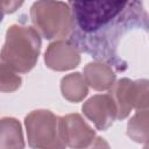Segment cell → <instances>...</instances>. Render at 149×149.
I'll return each instance as SVG.
<instances>
[{
    "instance_id": "cell-1",
    "label": "cell",
    "mask_w": 149,
    "mask_h": 149,
    "mask_svg": "<svg viewBox=\"0 0 149 149\" xmlns=\"http://www.w3.org/2000/svg\"><path fill=\"white\" fill-rule=\"evenodd\" d=\"M74 29L69 37L79 50L105 61L116 71L127 68L118 55L121 37L134 28L149 26V15L139 1H69Z\"/></svg>"
},
{
    "instance_id": "cell-2",
    "label": "cell",
    "mask_w": 149,
    "mask_h": 149,
    "mask_svg": "<svg viewBox=\"0 0 149 149\" xmlns=\"http://www.w3.org/2000/svg\"><path fill=\"white\" fill-rule=\"evenodd\" d=\"M40 49L41 40L34 28L13 24L6 33V41L1 51V64L19 72H28L34 68Z\"/></svg>"
},
{
    "instance_id": "cell-3",
    "label": "cell",
    "mask_w": 149,
    "mask_h": 149,
    "mask_svg": "<svg viewBox=\"0 0 149 149\" xmlns=\"http://www.w3.org/2000/svg\"><path fill=\"white\" fill-rule=\"evenodd\" d=\"M36 29L48 40L70 37L74 29V19L69 2L37 1L30 8Z\"/></svg>"
},
{
    "instance_id": "cell-4",
    "label": "cell",
    "mask_w": 149,
    "mask_h": 149,
    "mask_svg": "<svg viewBox=\"0 0 149 149\" xmlns=\"http://www.w3.org/2000/svg\"><path fill=\"white\" fill-rule=\"evenodd\" d=\"M28 143L34 149H65L62 119L50 111H34L26 116Z\"/></svg>"
},
{
    "instance_id": "cell-5",
    "label": "cell",
    "mask_w": 149,
    "mask_h": 149,
    "mask_svg": "<svg viewBox=\"0 0 149 149\" xmlns=\"http://www.w3.org/2000/svg\"><path fill=\"white\" fill-rule=\"evenodd\" d=\"M83 112L101 130L108 128L118 118V109L111 94L92 97L83 106Z\"/></svg>"
},
{
    "instance_id": "cell-6",
    "label": "cell",
    "mask_w": 149,
    "mask_h": 149,
    "mask_svg": "<svg viewBox=\"0 0 149 149\" xmlns=\"http://www.w3.org/2000/svg\"><path fill=\"white\" fill-rule=\"evenodd\" d=\"M62 129L64 141L66 146L71 148H85L94 137V132L78 114H71L62 118Z\"/></svg>"
},
{
    "instance_id": "cell-7",
    "label": "cell",
    "mask_w": 149,
    "mask_h": 149,
    "mask_svg": "<svg viewBox=\"0 0 149 149\" xmlns=\"http://www.w3.org/2000/svg\"><path fill=\"white\" fill-rule=\"evenodd\" d=\"M44 61L50 69L64 71L76 68L80 62V57L77 48L71 42H55L49 45Z\"/></svg>"
},
{
    "instance_id": "cell-8",
    "label": "cell",
    "mask_w": 149,
    "mask_h": 149,
    "mask_svg": "<svg viewBox=\"0 0 149 149\" xmlns=\"http://www.w3.org/2000/svg\"><path fill=\"white\" fill-rule=\"evenodd\" d=\"M84 77L87 83L95 90H108L113 86L115 74L112 68L102 63H90L84 69Z\"/></svg>"
},
{
    "instance_id": "cell-9",
    "label": "cell",
    "mask_w": 149,
    "mask_h": 149,
    "mask_svg": "<svg viewBox=\"0 0 149 149\" xmlns=\"http://www.w3.org/2000/svg\"><path fill=\"white\" fill-rule=\"evenodd\" d=\"M21 126L13 118L1 119V149H23Z\"/></svg>"
},
{
    "instance_id": "cell-10",
    "label": "cell",
    "mask_w": 149,
    "mask_h": 149,
    "mask_svg": "<svg viewBox=\"0 0 149 149\" xmlns=\"http://www.w3.org/2000/svg\"><path fill=\"white\" fill-rule=\"evenodd\" d=\"M127 134L134 141L149 143V109H139L128 121Z\"/></svg>"
},
{
    "instance_id": "cell-11",
    "label": "cell",
    "mask_w": 149,
    "mask_h": 149,
    "mask_svg": "<svg viewBox=\"0 0 149 149\" xmlns=\"http://www.w3.org/2000/svg\"><path fill=\"white\" fill-rule=\"evenodd\" d=\"M61 88L63 97L70 101H79L87 94V87L80 73H71L62 79Z\"/></svg>"
},
{
    "instance_id": "cell-12",
    "label": "cell",
    "mask_w": 149,
    "mask_h": 149,
    "mask_svg": "<svg viewBox=\"0 0 149 149\" xmlns=\"http://www.w3.org/2000/svg\"><path fill=\"white\" fill-rule=\"evenodd\" d=\"M20 77L12 72V69L1 64V91H14L20 86Z\"/></svg>"
},
{
    "instance_id": "cell-13",
    "label": "cell",
    "mask_w": 149,
    "mask_h": 149,
    "mask_svg": "<svg viewBox=\"0 0 149 149\" xmlns=\"http://www.w3.org/2000/svg\"><path fill=\"white\" fill-rule=\"evenodd\" d=\"M81 149H109V147H108L107 142L104 139L98 137L91 143L90 147H85V148H81Z\"/></svg>"
},
{
    "instance_id": "cell-14",
    "label": "cell",
    "mask_w": 149,
    "mask_h": 149,
    "mask_svg": "<svg viewBox=\"0 0 149 149\" xmlns=\"http://www.w3.org/2000/svg\"><path fill=\"white\" fill-rule=\"evenodd\" d=\"M143 149H149V143H148V144H147V146H146Z\"/></svg>"
}]
</instances>
